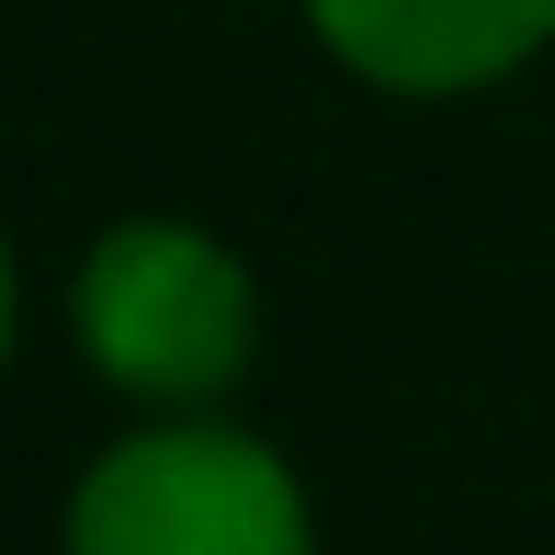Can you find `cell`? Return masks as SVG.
Here are the masks:
<instances>
[{
  "label": "cell",
  "mask_w": 555,
  "mask_h": 555,
  "mask_svg": "<svg viewBox=\"0 0 555 555\" xmlns=\"http://www.w3.org/2000/svg\"><path fill=\"white\" fill-rule=\"evenodd\" d=\"M307 23L374 91H476L555 46V0H307Z\"/></svg>",
  "instance_id": "cell-3"
},
{
  "label": "cell",
  "mask_w": 555,
  "mask_h": 555,
  "mask_svg": "<svg viewBox=\"0 0 555 555\" xmlns=\"http://www.w3.org/2000/svg\"><path fill=\"white\" fill-rule=\"evenodd\" d=\"M0 363H12V249H0Z\"/></svg>",
  "instance_id": "cell-4"
},
{
  "label": "cell",
  "mask_w": 555,
  "mask_h": 555,
  "mask_svg": "<svg viewBox=\"0 0 555 555\" xmlns=\"http://www.w3.org/2000/svg\"><path fill=\"white\" fill-rule=\"evenodd\" d=\"M80 351L114 374L125 397H159V409H205L249 374V340H261V295H249L238 249H216L205 227L137 216L114 227L80 261Z\"/></svg>",
  "instance_id": "cell-1"
},
{
  "label": "cell",
  "mask_w": 555,
  "mask_h": 555,
  "mask_svg": "<svg viewBox=\"0 0 555 555\" xmlns=\"http://www.w3.org/2000/svg\"><path fill=\"white\" fill-rule=\"evenodd\" d=\"M68 555H318L307 499H295L284 453L249 431H170L114 442L68 499Z\"/></svg>",
  "instance_id": "cell-2"
}]
</instances>
